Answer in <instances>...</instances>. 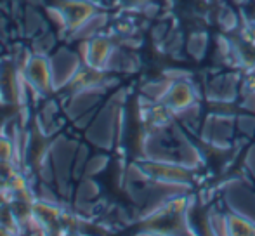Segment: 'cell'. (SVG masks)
<instances>
[{
  "label": "cell",
  "instance_id": "4",
  "mask_svg": "<svg viewBox=\"0 0 255 236\" xmlns=\"http://www.w3.org/2000/svg\"><path fill=\"white\" fill-rule=\"evenodd\" d=\"M98 193H99L98 184H96L94 181H91V179H85V181L78 186V202L80 203L91 202V200H94L96 196H98Z\"/></svg>",
  "mask_w": 255,
  "mask_h": 236
},
{
  "label": "cell",
  "instance_id": "1",
  "mask_svg": "<svg viewBox=\"0 0 255 236\" xmlns=\"http://www.w3.org/2000/svg\"><path fill=\"white\" fill-rule=\"evenodd\" d=\"M51 63V73H52V85L54 91H59L64 85H70L71 80L77 77L80 71L82 63L75 52L68 51V49H59L49 58Z\"/></svg>",
  "mask_w": 255,
  "mask_h": 236
},
{
  "label": "cell",
  "instance_id": "2",
  "mask_svg": "<svg viewBox=\"0 0 255 236\" xmlns=\"http://www.w3.org/2000/svg\"><path fill=\"white\" fill-rule=\"evenodd\" d=\"M23 75L26 78L30 89L33 92H37L38 96L49 94L51 91H54L51 63H49L47 56H40V54L31 56L26 68L23 70Z\"/></svg>",
  "mask_w": 255,
  "mask_h": 236
},
{
  "label": "cell",
  "instance_id": "3",
  "mask_svg": "<svg viewBox=\"0 0 255 236\" xmlns=\"http://www.w3.org/2000/svg\"><path fill=\"white\" fill-rule=\"evenodd\" d=\"M196 91L189 82L177 80L170 85L163 98V105L170 108V112H188L196 106Z\"/></svg>",
  "mask_w": 255,
  "mask_h": 236
},
{
  "label": "cell",
  "instance_id": "5",
  "mask_svg": "<svg viewBox=\"0 0 255 236\" xmlns=\"http://www.w3.org/2000/svg\"><path fill=\"white\" fill-rule=\"evenodd\" d=\"M106 163H108L106 156H94V158L89 160L87 165H85V174H87V176H92V174H99L104 169V167H106Z\"/></svg>",
  "mask_w": 255,
  "mask_h": 236
},
{
  "label": "cell",
  "instance_id": "6",
  "mask_svg": "<svg viewBox=\"0 0 255 236\" xmlns=\"http://www.w3.org/2000/svg\"><path fill=\"white\" fill-rule=\"evenodd\" d=\"M0 101H3V91L0 89Z\"/></svg>",
  "mask_w": 255,
  "mask_h": 236
}]
</instances>
